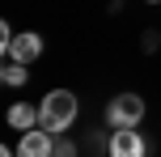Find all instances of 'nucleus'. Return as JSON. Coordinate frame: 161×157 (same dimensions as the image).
<instances>
[{
	"instance_id": "obj_9",
	"label": "nucleus",
	"mask_w": 161,
	"mask_h": 157,
	"mask_svg": "<svg viewBox=\"0 0 161 157\" xmlns=\"http://www.w3.org/2000/svg\"><path fill=\"white\" fill-rule=\"evenodd\" d=\"M0 157H17V149H0Z\"/></svg>"
},
{
	"instance_id": "obj_8",
	"label": "nucleus",
	"mask_w": 161,
	"mask_h": 157,
	"mask_svg": "<svg viewBox=\"0 0 161 157\" xmlns=\"http://www.w3.org/2000/svg\"><path fill=\"white\" fill-rule=\"evenodd\" d=\"M51 157H76V144L68 140V136H55V153Z\"/></svg>"
},
{
	"instance_id": "obj_3",
	"label": "nucleus",
	"mask_w": 161,
	"mask_h": 157,
	"mask_svg": "<svg viewBox=\"0 0 161 157\" xmlns=\"http://www.w3.org/2000/svg\"><path fill=\"white\" fill-rule=\"evenodd\" d=\"M106 157H148V144L136 127H114L110 144H106Z\"/></svg>"
},
{
	"instance_id": "obj_1",
	"label": "nucleus",
	"mask_w": 161,
	"mask_h": 157,
	"mask_svg": "<svg viewBox=\"0 0 161 157\" xmlns=\"http://www.w3.org/2000/svg\"><path fill=\"white\" fill-rule=\"evenodd\" d=\"M76 123V93L72 89H51L38 102V127H47L51 136H64Z\"/></svg>"
},
{
	"instance_id": "obj_5",
	"label": "nucleus",
	"mask_w": 161,
	"mask_h": 157,
	"mask_svg": "<svg viewBox=\"0 0 161 157\" xmlns=\"http://www.w3.org/2000/svg\"><path fill=\"white\" fill-rule=\"evenodd\" d=\"M38 55H42V34H34V30H21L4 51V59H17V64H34Z\"/></svg>"
},
{
	"instance_id": "obj_7",
	"label": "nucleus",
	"mask_w": 161,
	"mask_h": 157,
	"mask_svg": "<svg viewBox=\"0 0 161 157\" xmlns=\"http://www.w3.org/2000/svg\"><path fill=\"white\" fill-rule=\"evenodd\" d=\"M0 81H4L8 89L25 85V81H30V64H17V59H4V68H0Z\"/></svg>"
},
{
	"instance_id": "obj_4",
	"label": "nucleus",
	"mask_w": 161,
	"mask_h": 157,
	"mask_svg": "<svg viewBox=\"0 0 161 157\" xmlns=\"http://www.w3.org/2000/svg\"><path fill=\"white\" fill-rule=\"evenodd\" d=\"M55 153V136L47 132V127H30V132H21V140H17V157H51Z\"/></svg>"
},
{
	"instance_id": "obj_2",
	"label": "nucleus",
	"mask_w": 161,
	"mask_h": 157,
	"mask_svg": "<svg viewBox=\"0 0 161 157\" xmlns=\"http://www.w3.org/2000/svg\"><path fill=\"white\" fill-rule=\"evenodd\" d=\"M140 119H144V98L140 93H119V98L106 102V123L114 127H140Z\"/></svg>"
},
{
	"instance_id": "obj_10",
	"label": "nucleus",
	"mask_w": 161,
	"mask_h": 157,
	"mask_svg": "<svg viewBox=\"0 0 161 157\" xmlns=\"http://www.w3.org/2000/svg\"><path fill=\"white\" fill-rule=\"evenodd\" d=\"M144 4H161V0H144Z\"/></svg>"
},
{
	"instance_id": "obj_6",
	"label": "nucleus",
	"mask_w": 161,
	"mask_h": 157,
	"mask_svg": "<svg viewBox=\"0 0 161 157\" xmlns=\"http://www.w3.org/2000/svg\"><path fill=\"white\" fill-rule=\"evenodd\" d=\"M8 127H13V132H30V127H38V106H30V102H13V106H8Z\"/></svg>"
}]
</instances>
